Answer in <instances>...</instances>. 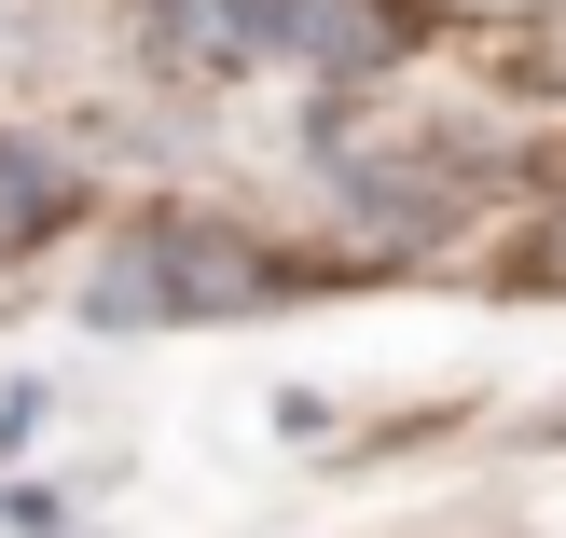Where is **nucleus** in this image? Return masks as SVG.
I'll return each mask as SVG.
<instances>
[{
  "instance_id": "f257e3e1",
  "label": "nucleus",
  "mask_w": 566,
  "mask_h": 538,
  "mask_svg": "<svg viewBox=\"0 0 566 538\" xmlns=\"http://www.w3.org/2000/svg\"><path fill=\"white\" fill-rule=\"evenodd\" d=\"M235 304H276V249L263 235H235V221H138L97 263L83 318L138 331V318H235Z\"/></svg>"
},
{
  "instance_id": "f03ea898",
  "label": "nucleus",
  "mask_w": 566,
  "mask_h": 538,
  "mask_svg": "<svg viewBox=\"0 0 566 538\" xmlns=\"http://www.w3.org/2000/svg\"><path fill=\"white\" fill-rule=\"evenodd\" d=\"M249 42L304 83H374L415 55V0H249Z\"/></svg>"
},
{
  "instance_id": "7ed1b4c3",
  "label": "nucleus",
  "mask_w": 566,
  "mask_h": 538,
  "mask_svg": "<svg viewBox=\"0 0 566 538\" xmlns=\"http://www.w3.org/2000/svg\"><path fill=\"white\" fill-rule=\"evenodd\" d=\"M125 42H138V70L153 83H235L249 55V0H125Z\"/></svg>"
},
{
  "instance_id": "20e7f679",
  "label": "nucleus",
  "mask_w": 566,
  "mask_h": 538,
  "mask_svg": "<svg viewBox=\"0 0 566 538\" xmlns=\"http://www.w3.org/2000/svg\"><path fill=\"white\" fill-rule=\"evenodd\" d=\"M83 221V166L55 152V138H0V263L42 235H70Z\"/></svg>"
},
{
  "instance_id": "39448f33",
  "label": "nucleus",
  "mask_w": 566,
  "mask_h": 538,
  "mask_svg": "<svg viewBox=\"0 0 566 538\" xmlns=\"http://www.w3.org/2000/svg\"><path fill=\"white\" fill-rule=\"evenodd\" d=\"M42 55H55V14L42 0H0V83H42Z\"/></svg>"
},
{
  "instance_id": "423d86ee",
  "label": "nucleus",
  "mask_w": 566,
  "mask_h": 538,
  "mask_svg": "<svg viewBox=\"0 0 566 538\" xmlns=\"http://www.w3.org/2000/svg\"><path fill=\"white\" fill-rule=\"evenodd\" d=\"M525 291H566V208L539 221V235H525Z\"/></svg>"
}]
</instances>
